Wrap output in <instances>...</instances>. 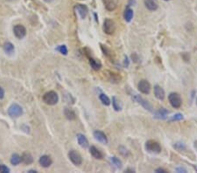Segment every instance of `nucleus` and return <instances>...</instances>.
<instances>
[{"mask_svg":"<svg viewBox=\"0 0 197 173\" xmlns=\"http://www.w3.org/2000/svg\"><path fill=\"white\" fill-rule=\"evenodd\" d=\"M43 102L47 105H55L59 101V96H58V94L55 91H49V92H47L42 97Z\"/></svg>","mask_w":197,"mask_h":173,"instance_id":"1","label":"nucleus"},{"mask_svg":"<svg viewBox=\"0 0 197 173\" xmlns=\"http://www.w3.org/2000/svg\"><path fill=\"white\" fill-rule=\"evenodd\" d=\"M146 150L148 152L150 153H155V154H159L161 151V146L160 144L156 142L154 140H148L147 142L146 143L145 145Z\"/></svg>","mask_w":197,"mask_h":173,"instance_id":"2","label":"nucleus"},{"mask_svg":"<svg viewBox=\"0 0 197 173\" xmlns=\"http://www.w3.org/2000/svg\"><path fill=\"white\" fill-rule=\"evenodd\" d=\"M168 101L171 106L174 109H179L181 108V104H182V100H181V95L178 94V93H175V92H173L171 93L170 95H168Z\"/></svg>","mask_w":197,"mask_h":173,"instance_id":"3","label":"nucleus"},{"mask_svg":"<svg viewBox=\"0 0 197 173\" xmlns=\"http://www.w3.org/2000/svg\"><path fill=\"white\" fill-rule=\"evenodd\" d=\"M8 115L11 117H19L23 114V109L18 103H12L8 109Z\"/></svg>","mask_w":197,"mask_h":173,"instance_id":"4","label":"nucleus"},{"mask_svg":"<svg viewBox=\"0 0 197 173\" xmlns=\"http://www.w3.org/2000/svg\"><path fill=\"white\" fill-rule=\"evenodd\" d=\"M104 32L106 34L112 35L116 31V24L115 22L111 19H105L104 21V26H103Z\"/></svg>","mask_w":197,"mask_h":173,"instance_id":"5","label":"nucleus"},{"mask_svg":"<svg viewBox=\"0 0 197 173\" xmlns=\"http://www.w3.org/2000/svg\"><path fill=\"white\" fill-rule=\"evenodd\" d=\"M69 158L75 165H81L83 164V157L76 151H70L69 152Z\"/></svg>","mask_w":197,"mask_h":173,"instance_id":"6","label":"nucleus"},{"mask_svg":"<svg viewBox=\"0 0 197 173\" xmlns=\"http://www.w3.org/2000/svg\"><path fill=\"white\" fill-rule=\"evenodd\" d=\"M132 99H133L135 102H137L138 103H139L143 107L145 108L146 110L150 111V112H153V106L151 104L149 103V102H147L146 100H145L144 98H142L140 95H134L132 96Z\"/></svg>","mask_w":197,"mask_h":173,"instance_id":"7","label":"nucleus"},{"mask_svg":"<svg viewBox=\"0 0 197 173\" xmlns=\"http://www.w3.org/2000/svg\"><path fill=\"white\" fill-rule=\"evenodd\" d=\"M13 33L19 40H22L26 35V29L22 25H16L13 27Z\"/></svg>","mask_w":197,"mask_h":173,"instance_id":"8","label":"nucleus"},{"mask_svg":"<svg viewBox=\"0 0 197 173\" xmlns=\"http://www.w3.org/2000/svg\"><path fill=\"white\" fill-rule=\"evenodd\" d=\"M138 88L142 94L148 95L151 91V85L146 80H141L138 84Z\"/></svg>","mask_w":197,"mask_h":173,"instance_id":"9","label":"nucleus"},{"mask_svg":"<svg viewBox=\"0 0 197 173\" xmlns=\"http://www.w3.org/2000/svg\"><path fill=\"white\" fill-rule=\"evenodd\" d=\"M103 3L107 11L113 12L118 5V0H103Z\"/></svg>","mask_w":197,"mask_h":173,"instance_id":"10","label":"nucleus"},{"mask_svg":"<svg viewBox=\"0 0 197 173\" xmlns=\"http://www.w3.org/2000/svg\"><path fill=\"white\" fill-rule=\"evenodd\" d=\"M93 136L97 141H98L99 143L104 144H108V138L106 137V135L101 130H95L93 133Z\"/></svg>","mask_w":197,"mask_h":173,"instance_id":"11","label":"nucleus"},{"mask_svg":"<svg viewBox=\"0 0 197 173\" xmlns=\"http://www.w3.org/2000/svg\"><path fill=\"white\" fill-rule=\"evenodd\" d=\"M75 9H76V12H78L79 14V16H80V18L82 19H84L85 18L87 17V15H88V8L86 5H81V4H78L76 5L75 7Z\"/></svg>","mask_w":197,"mask_h":173,"instance_id":"12","label":"nucleus"},{"mask_svg":"<svg viewBox=\"0 0 197 173\" xmlns=\"http://www.w3.org/2000/svg\"><path fill=\"white\" fill-rule=\"evenodd\" d=\"M39 163H40V164L42 167H44V168H48L49 166H51L53 161H52V158L50 157L49 156L44 155V156H41V157H40Z\"/></svg>","mask_w":197,"mask_h":173,"instance_id":"13","label":"nucleus"},{"mask_svg":"<svg viewBox=\"0 0 197 173\" xmlns=\"http://www.w3.org/2000/svg\"><path fill=\"white\" fill-rule=\"evenodd\" d=\"M145 3V6L147 8L149 11H156L159 7V5H158V2L156 0H145L144 1Z\"/></svg>","mask_w":197,"mask_h":173,"instance_id":"14","label":"nucleus"},{"mask_svg":"<svg viewBox=\"0 0 197 173\" xmlns=\"http://www.w3.org/2000/svg\"><path fill=\"white\" fill-rule=\"evenodd\" d=\"M154 95L155 97L160 100V101H163L165 98V91L160 86L156 85L154 87Z\"/></svg>","mask_w":197,"mask_h":173,"instance_id":"15","label":"nucleus"},{"mask_svg":"<svg viewBox=\"0 0 197 173\" xmlns=\"http://www.w3.org/2000/svg\"><path fill=\"white\" fill-rule=\"evenodd\" d=\"M168 114H169V112L167 109H166L165 108H161V109H158V110L155 112L154 118L164 120V119H166V118L167 117Z\"/></svg>","mask_w":197,"mask_h":173,"instance_id":"16","label":"nucleus"},{"mask_svg":"<svg viewBox=\"0 0 197 173\" xmlns=\"http://www.w3.org/2000/svg\"><path fill=\"white\" fill-rule=\"evenodd\" d=\"M90 152L91 154V156L94 157V158H96V159H103V157H104V155L102 154V152L99 151L98 149L97 148V147H95V146H91L90 148Z\"/></svg>","mask_w":197,"mask_h":173,"instance_id":"17","label":"nucleus"},{"mask_svg":"<svg viewBox=\"0 0 197 173\" xmlns=\"http://www.w3.org/2000/svg\"><path fill=\"white\" fill-rule=\"evenodd\" d=\"M77 141H78V144H80L81 147H83V148H88L89 147V141H88V139L87 137H85L83 134H77Z\"/></svg>","mask_w":197,"mask_h":173,"instance_id":"18","label":"nucleus"},{"mask_svg":"<svg viewBox=\"0 0 197 173\" xmlns=\"http://www.w3.org/2000/svg\"><path fill=\"white\" fill-rule=\"evenodd\" d=\"M64 116L69 121H74L76 119V115L75 111L72 110L71 109H69V108L64 109Z\"/></svg>","mask_w":197,"mask_h":173,"instance_id":"19","label":"nucleus"},{"mask_svg":"<svg viewBox=\"0 0 197 173\" xmlns=\"http://www.w3.org/2000/svg\"><path fill=\"white\" fill-rule=\"evenodd\" d=\"M21 162L24 163L25 164H31L33 163V156L28 152L23 153L21 157Z\"/></svg>","mask_w":197,"mask_h":173,"instance_id":"20","label":"nucleus"},{"mask_svg":"<svg viewBox=\"0 0 197 173\" xmlns=\"http://www.w3.org/2000/svg\"><path fill=\"white\" fill-rule=\"evenodd\" d=\"M90 64L92 68L95 71H98L102 67V63L100 62L98 60H96V59H94L92 57L90 58Z\"/></svg>","mask_w":197,"mask_h":173,"instance_id":"21","label":"nucleus"},{"mask_svg":"<svg viewBox=\"0 0 197 173\" xmlns=\"http://www.w3.org/2000/svg\"><path fill=\"white\" fill-rule=\"evenodd\" d=\"M100 46H101V49H102V51H103L104 54L107 58H109V59L112 60L113 56H114L112 51L107 46H104V45H103V44H101Z\"/></svg>","mask_w":197,"mask_h":173,"instance_id":"22","label":"nucleus"},{"mask_svg":"<svg viewBox=\"0 0 197 173\" xmlns=\"http://www.w3.org/2000/svg\"><path fill=\"white\" fill-rule=\"evenodd\" d=\"M112 106L113 109L116 111H121L123 109V105L119 101V99H118L116 96L112 97Z\"/></svg>","mask_w":197,"mask_h":173,"instance_id":"23","label":"nucleus"},{"mask_svg":"<svg viewBox=\"0 0 197 173\" xmlns=\"http://www.w3.org/2000/svg\"><path fill=\"white\" fill-rule=\"evenodd\" d=\"M3 48H4V51L8 54H13V52H14V46L11 43V42H5V44H4V46H3Z\"/></svg>","mask_w":197,"mask_h":173,"instance_id":"24","label":"nucleus"},{"mask_svg":"<svg viewBox=\"0 0 197 173\" xmlns=\"http://www.w3.org/2000/svg\"><path fill=\"white\" fill-rule=\"evenodd\" d=\"M124 18H125V20L126 22H131L132 18H133V11L131 9V8H126L125 11V13H124Z\"/></svg>","mask_w":197,"mask_h":173,"instance_id":"25","label":"nucleus"},{"mask_svg":"<svg viewBox=\"0 0 197 173\" xmlns=\"http://www.w3.org/2000/svg\"><path fill=\"white\" fill-rule=\"evenodd\" d=\"M21 163V157L18 154H13L11 157V164L12 165H18Z\"/></svg>","mask_w":197,"mask_h":173,"instance_id":"26","label":"nucleus"},{"mask_svg":"<svg viewBox=\"0 0 197 173\" xmlns=\"http://www.w3.org/2000/svg\"><path fill=\"white\" fill-rule=\"evenodd\" d=\"M99 99H100L101 102L104 105H105V106H109L111 104V100L105 94H100L99 95Z\"/></svg>","mask_w":197,"mask_h":173,"instance_id":"27","label":"nucleus"},{"mask_svg":"<svg viewBox=\"0 0 197 173\" xmlns=\"http://www.w3.org/2000/svg\"><path fill=\"white\" fill-rule=\"evenodd\" d=\"M111 162L112 163L113 165H115L118 169H121V168L123 167V163H122V161H121L119 158H118L117 157H111Z\"/></svg>","mask_w":197,"mask_h":173,"instance_id":"28","label":"nucleus"},{"mask_svg":"<svg viewBox=\"0 0 197 173\" xmlns=\"http://www.w3.org/2000/svg\"><path fill=\"white\" fill-rule=\"evenodd\" d=\"M184 119V116H183L182 114L181 113H177L175 115L172 116L171 117L169 118L168 121L169 122H177V121H181Z\"/></svg>","mask_w":197,"mask_h":173,"instance_id":"29","label":"nucleus"},{"mask_svg":"<svg viewBox=\"0 0 197 173\" xmlns=\"http://www.w3.org/2000/svg\"><path fill=\"white\" fill-rule=\"evenodd\" d=\"M57 51H59L62 54H63V55H67L68 54V48H67V47L65 46V45H62V46H59L58 47L56 48Z\"/></svg>","mask_w":197,"mask_h":173,"instance_id":"30","label":"nucleus"},{"mask_svg":"<svg viewBox=\"0 0 197 173\" xmlns=\"http://www.w3.org/2000/svg\"><path fill=\"white\" fill-rule=\"evenodd\" d=\"M174 148L177 150L178 151H182L184 150H186V146L182 143H176L174 145Z\"/></svg>","mask_w":197,"mask_h":173,"instance_id":"31","label":"nucleus"},{"mask_svg":"<svg viewBox=\"0 0 197 173\" xmlns=\"http://www.w3.org/2000/svg\"><path fill=\"white\" fill-rule=\"evenodd\" d=\"M118 151L119 153L122 155V156H124V157H127V156H129V154H130V151L127 150L125 147H124V146H120L119 148H118Z\"/></svg>","mask_w":197,"mask_h":173,"instance_id":"32","label":"nucleus"},{"mask_svg":"<svg viewBox=\"0 0 197 173\" xmlns=\"http://www.w3.org/2000/svg\"><path fill=\"white\" fill-rule=\"evenodd\" d=\"M0 172L9 173L10 172V169L7 166H5V164H0Z\"/></svg>","mask_w":197,"mask_h":173,"instance_id":"33","label":"nucleus"},{"mask_svg":"<svg viewBox=\"0 0 197 173\" xmlns=\"http://www.w3.org/2000/svg\"><path fill=\"white\" fill-rule=\"evenodd\" d=\"M21 129L22 130H24V131L26 132V133H29V132H30V128H29L27 125H26V124L22 125Z\"/></svg>","mask_w":197,"mask_h":173,"instance_id":"34","label":"nucleus"},{"mask_svg":"<svg viewBox=\"0 0 197 173\" xmlns=\"http://www.w3.org/2000/svg\"><path fill=\"white\" fill-rule=\"evenodd\" d=\"M155 171L158 173H167V171L165 170V169H163V168H158V169H156Z\"/></svg>","mask_w":197,"mask_h":173,"instance_id":"35","label":"nucleus"},{"mask_svg":"<svg viewBox=\"0 0 197 173\" xmlns=\"http://www.w3.org/2000/svg\"><path fill=\"white\" fill-rule=\"evenodd\" d=\"M176 171L177 172H187V170L186 169H184V168H177L176 169Z\"/></svg>","mask_w":197,"mask_h":173,"instance_id":"36","label":"nucleus"},{"mask_svg":"<svg viewBox=\"0 0 197 173\" xmlns=\"http://www.w3.org/2000/svg\"><path fill=\"white\" fill-rule=\"evenodd\" d=\"M5 97V91L0 87V99H3Z\"/></svg>","mask_w":197,"mask_h":173,"instance_id":"37","label":"nucleus"},{"mask_svg":"<svg viewBox=\"0 0 197 173\" xmlns=\"http://www.w3.org/2000/svg\"><path fill=\"white\" fill-rule=\"evenodd\" d=\"M125 172H127V173H133V172H135V171H134L133 169H130V168H129V169H126V170L125 171Z\"/></svg>","mask_w":197,"mask_h":173,"instance_id":"38","label":"nucleus"},{"mask_svg":"<svg viewBox=\"0 0 197 173\" xmlns=\"http://www.w3.org/2000/svg\"><path fill=\"white\" fill-rule=\"evenodd\" d=\"M129 65V61H128V57L127 56H125V66L128 67Z\"/></svg>","mask_w":197,"mask_h":173,"instance_id":"39","label":"nucleus"},{"mask_svg":"<svg viewBox=\"0 0 197 173\" xmlns=\"http://www.w3.org/2000/svg\"><path fill=\"white\" fill-rule=\"evenodd\" d=\"M27 172H30V173H33V172H37L36 171H34V170H30V171H28Z\"/></svg>","mask_w":197,"mask_h":173,"instance_id":"40","label":"nucleus"},{"mask_svg":"<svg viewBox=\"0 0 197 173\" xmlns=\"http://www.w3.org/2000/svg\"><path fill=\"white\" fill-rule=\"evenodd\" d=\"M45 2H47V3H51V2H53L54 0H44Z\"/></svg>","mask_w":197,"mask_h":173,"instance_id":"41","label":"nucleus"},{"mask_svg":"<svg viewBox=\"0 0 197 173\" xmlns=\"http://www.w3.org/2000/svg\"><path fill=\"white\" fill-rule=\"evenodd\" d=\"M195 148L196 149V151H197V141H195Z\"/></svg>","mask_w":197,"mask_h":173,"instance_id":"42","label":"nucleus"},{"mask_svg":"<svg viewBox=\"0 0 197 173\" xmlns=\"http://www.w3.org/2000/svg\"><path fill=\"white\" fill-rule=\"evenodd\" d=\"M165 1H169V0H165Z\"/></svg>","mask_w":197,"mask_h":173,"instance_id":"43","label":"nucleus"}]
</instances>
